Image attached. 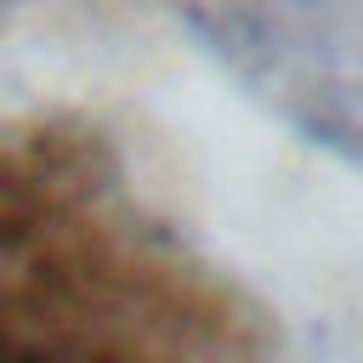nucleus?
Listing matches in <instances>:
<instances>
[{
	"label": "nucleus",
	"mask_w": 363,
	"mask_h": 363,
	"mask_svg": "<svg viewBox=\"0 0 363 363\" xmlns=\"http://www.w3.org/2000/svg\"><path fill=\"white\" fill-rule=\"evenodd\" d=\"M0 363H45V357H34V352H0Z\"/></svg>",
	"instance_id": "nucleus-1"
}]
</instances>
